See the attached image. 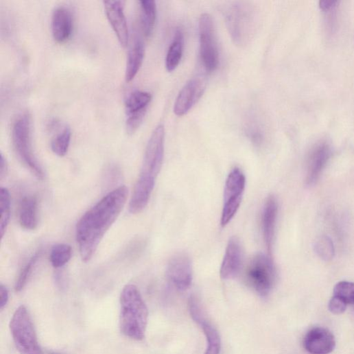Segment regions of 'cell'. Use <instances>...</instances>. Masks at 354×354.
Here are the masks:
<instances>
[{"label": "cell", "mask_w": 354, "mask_h": 354, "mask_svg": "<svg viewBox=\"0 0 354 354\" xmlns=\"http://www.w3.org/2000/svg\"><path fill=\"white\" fill-rule=\"evenodd\" d=\"M141 8V25L143 34L149 37L153 32L156 19V5L154 0H142Z\"/></svg>", "instance_id": "7402d4cb"}, {"label": "cell", "mask_w": 354, "mask_h": 354, "mask_svg": "<svg viewBox=\"0 0 354 354\" xmlns=\"http://www.w3.org/2000/svg\"><path fill=\"white\" fill-rule=\"evenodd\" d=\"M105 11L107 18L114 30L118 40L123 47L129 41V31L124 14V3L122 1H105Z\"/></svg>", "instance_id": "9a60e30c"}, {"label": "cell", "mask_w": 354, "mask_h": 354, "mask_svg": "<svg viewBox=\"0 0 354 354\" xmlns=\"http://www.w3.org/2000/svg\"><path fill=\"white\" fill-rule=\"evenodd\" d=\"M339 3V1H333V0H322L320 1L319 7L322 11L329 12L334 10Z\"/></svg>", "instance_id": "836d02e7"}, {"label": "cell", "mask_w": 354, "mask_h": 354, "mask_svg": "<svg viewBox=\"0 0 354 354\" xmlns=\"http://www.w3.org/2000/svg\"><path fill=\"white\" fill-rule=\"evenodd\" d=\"M19 222L26 230H35L38 224V201L34 196L25 197L20 204Z\"/></svg>", "instance_id": "ffe728a7"}, {"label": "cell", "mask_w": 354, "mask_h": 354, "mask_svg": "<svg viewBox=\"0 0 354 354\" xmlns=\"http://www.w3.org/2000/svg\"><path fill=\"white\" fill-rule=\"evenodd\" d=\"M207 78L200 74L189 80L182 88L174 106V113L178 117L187 115L204 95Z\"/></svg>", "instance_id": "30bf717a"}, {"label": "cell", "mask_w": 354, "mask_h": 354, "mask_svg": "<svg viewBox=\"0 0 354 354\" xmlns=\"http://www.w3.org/2000/svg\"><path fill=\"white\" fill-rule=\"evenodd\" d=\"M165 128L158 125L153 131L147 144L141 171L138 180L154 185L163 161Z\"/></svg>", "instance_id": "8992f818"}, {"label": "cell", "mask_w": 354, "mask_h": 354, "mask_svg": "<svg viewBox=\"0 0 354 354\" xmlns=\"http://www.w3.org/2000/svg\"><path fill=\"white\" fill-rule=\"evenodd\" d=\"M152 100V95L143 91L132 92L126 100V108L128 114L147 110Z\"/></svg>", "instance_id": "603a6c76"}, {"label": "cell", "mask_w": 354, "mask_h": 354, "mask_svg": "<svg viewBox=\"0 0 354 354\" xmlns=\"http://www.w3.org/2000/svg\"><path fill=\"white\" fill-rule=\"evenodd\" d=\"M120 306V329L122 333L132 340H143L148 324V310L135 285H128L123 288Z\"/></svg>", "instance_id": "7a4b0ae2"}, {"label": "cell", "mask_w": 354, "mask_h": 354, "mask_svg": "<svg viewBox=\"0 0 354 354\" xmlns=\"http://www.w3.org/2000/svg\"><path fill=\"white\" fill-rule=\"evenodd\" d=\"M331 156V148L327 141H320L312 148L308 158L306 183L309 187L316 184Z\"/></svg>", "instance_id": "4fadbf2b"}, {"label": "cell", "mask_w": 354, "mask_h": 354, "mask_svg": "<svg viewBox=\"0 0 354 354\" xmlns=\"http://www.w3.org/2000/svg\"><path fill=\"white\" fill-rule=\"evenodd\" d=\"M245 187L244 174L239 168H233L227 177L224 188V206L221 217L222 227L228 225L236 215L241 202Z\"/></svg>", "instance_id": "52a82bcc"}, {"label": "cell", "mask_w": 354, "mask_h": 354, "mask_svg": "<svg viewBox=\"0 0 354 354\" xmlns=\"http://www.w3.org/2000/svg\"><path fill=\"white\" fill-rule=\"evenodd\" d=\"M8 171L7 161L3 154L0 156V179H3Z\"/></svg>", "instance_id": "e575fe53"}, {"label": "cell", "mask_w": 354, "mask_h": 354, "mask_svg": "<svg viewBox=\"0 0 354 354\" xmlns=\"http://www.w3.org/2000/svg\"><path fill=\"white\" fill-rule=\"evenodd\" d=\"M200 56L207 71H214L219 65L220 54L212 16L203 14L199 21Z\"/></svg>", "instance_id": "9c48e42d"}, {"label": "cell", "mask_w": 354, "mask_h": 354, "mask_svg": "<svg viewBox=\"0 0 354 354\" xmlns=\"http://www.w3.org/2000/svg\"><path fill=\"white\" fill-rule=\"evenodd\" d=\"M305 349L311 354H329L335 347L333 333L323 327H316L306 334L303 342Z\"/></svg>", "instance_id": "5bb4252c"}, {"label": "cell", "mask_w": 354, "mask_h": 354, "mask_svg": "<svg viewBox=\"0 0 354 354\" xmlns=\"http://www.w3.org/2000/svg\"><path fill=\"white\" fill-rule=\"evenodd\" d=\"M184 46V34L181 30H177L166 56L165 67L168 71H173L180 64L183 56Z\"/></svg>", "instance_id": "44dd1931"}, {"label": "cell", "mask_w": 354, "mask_h": 354, "mask_svg": "<svg viewBox=\"0 0 354 354\" xmlns=\"http://www.w3.org/2000/svg\"><path fill=\"white\" fill-rule=\"evenodd\" d=\"M12 136L14 149L21 161L37 178L43 180L45 173L32 147V119L29 114H22L16 119L13 124Z\"/></svg>", "instance_id": "277c9868"}, {"label": "cell", "mask_w": 354, "mask_h": 354, "mask_svg": "<svg viewBox=\"0 0 354 354\" xmlns=\"http://www.w3.org/2000/svg\"><path fill=\"white\" fill-rule=\"evenodd\" d=\"M51 354H58V353H51Z\"/></svg>", "instance_id": "d590c367"}, {"label": "cell", "mask_w": 354, "mask_h": 354, "mask_svg": "<svg viewBox=\"0 0 354 354\" xmlns=\"http://www.w3.org/2000/svg\"><path fill=\"white\" fill-rule=\"evenodd\" d=\"M0 235L3 238L8 229L11 217V196L9 190L2 187L0 189Z\"/></svg>", "instance_id": "d4e9b609"}, {"label": "cell", "mask_w": 354, "mask_h": 354, "mask_svg": "<svg viewBox=\"0 0 354 354\" xmlns=\"http://www.w3.org/2000/svg\"><path fill=\"white\" fill-rule=\"evenodd\" d=\"M72 248L66 244H59L53 247L50 254V261L55 269L62 267L71 259Z\"/></svg>", "instance_id": "484cf974"}, {"label": "cell", "mask_w": 354, "mask_h": 354, "mask_svg": "<svg viewBox=\"0 0 354 354\" xmlns=\"http://www.w3.org/2000/svg\"><path fill=\"white\" fill-rule=\"evenodd\" d=\"M145 56V46L140 38H135L128 53L126 80L132 81L142 66Z\"/></svg>", "instance_id": "d6986e66"}, {"label": "cell", "mask_w": 354, "mask_h": 354, "mask_svg": "<svg viewBox=\"0 0 354 354\" xmlns=\"http://www.w3.org/2000/svg\"><path fill=\"white\" fill-rule=\"evenodd\" d=\"M166 276L176 289L180 291L188 290L193 281L192 262L189 256L179 253L172 257L167 263Z\"/></svg>", "instance_id": "8fae6325"}, {"label": "cell", "mask_w": 354, "mask_h": 354, "mask_svg": "<svg viewBox=\"0 0 354 354\" xmlns=\"http://www.w3.org/2000/svg\"><path fill=\"white\" fill-rule=\"evenodd\" d=\"M9 291L3 285H0V309L3 310L8 303Z\"/></svg>", "instance_id": "d6a6232c"}, {"label": "cell", "mask_w": 354, "mask_h": 354, "mask_svg": "<svg viewBox=\"0 0 354 354\" xmlns=\"http://www.w3.org/2000/svg\"><path fill=\"white\" fill-rule=\"evenodd\" d=\"M315 250L321 259L327 261L331 260L335 254L333 243L327 236L320 237L316 240Z\"/></svg>", "instance_id": "83f0119b"}, {"label": "cell", "mask_w": 354, "mask_h": 354, "mask_svg": "<svg viewBox=\"0 0 354 354\" xmlns=\"http://www.w3.org/2000/svg\"><path fill=\"white\" fill-rule=\"evenodd\" d=\"M347 304L340 298L333 296L329 303V310L335 315L343 314L346 309Z\"/></svg>", "instance_id": "1f68e13d"}, {"label": "cell", "mask_w": 354, "mask_h": 354, "mask_svg": "<svg viewBox=\"0 0 354 354\" xmlns=\"http://www.w3.org/2000/svg\"><path fill=\"white\" fill-rule=\"evenodd\" d=\"M245 279L258 295L268 296L277 280V272L272 259L263 253L255 255L247 265Z\"/></svg>", "instance_id": "3957f363"}, {"label": "cell", "mask_w": 354, "mask_h": 354, "mask_svg": "<svg viewBox=\"0 0 354 354\" xmlns=\"http://www.w3.org/2000/svg\"><path fill=\"white\" fill-rule=\"evenodd\" d=\"M51 27L54 40L59 43L66 42L73 31V16L71 11L63 6L56 8L52 14Z\"/></svg>", "instance_id": "ac0fdd59"}, {"label": "cell", "mask_w": 354, "mask_h": 354, "mask_svg": "<svg viewBox=\"0 0 354 354\" xmlns=\"http://www.w3.org/2000/svg\"><path fill=\"white\" fill-rule=\"evenodd\" d=\"M71 132L67 125L53 137L51 141V148L53 152L58 156H64L68 152Z\"/></svg>", "instance_id": "cb8c5ba5"}, {"label": "cell", "mask_w": 354, "mask_h": 354, "mask_svg": "<svg viewBox=\"0 0 354 354\" xmlns=\"http://www.w3.org/2000/svg\"><path fill=\"white\" fill-rule=\"evenodd\" d=\"M147 110L128 114L126 131L128 134H133L140 127L146 115Z\"/></svg>", "instance_id": "f546056e"}, {"label": "cell", "mask_w": 354, "mask_h": 354, "mask_svg": "<svg viewBox=\"0 0 354 354\" xmlns=\"http://www.w3.org/2000/svg\"><path fill=\"white\" fill-rule=\"evenodd\" d=\"M40 252H37L32 256L27 263L25 264L23 270L21 271L18 281L15 285L16 292H21L26 286L29 279H30L34 268L37 264L40 257Z\"/></svg>", "instance_id": "4316f807"}, {"label": "cell", "mask_w": 354, "mask_h": 354, "mask_svg": "<svg viewBox=\"0 0 354 354\" xmlns=\"http://www.w3.org/2000/svg\"><path fill=\"white\" fill-rule=\"evenodd\" d=\"M128 193L125 186L113 190L79 220L75 235L83 261L93 258L104 235L123 211Z\"/></svg>", "instance_id": "6da1fadb"}, {"label": "cell", "mask_w": 354, "mask_h": 354, "mask_svg": "<svg viewBox=\"0 0 354 354\" xmlns=\"http://www.w3.org/2000/svg\"><path fill=\"white\" fill-rule=\"evenodd\" d=\"M10 330L21 354H44L32 316L25 306L21 305L16 310L11 320Z\"/></svg>", "instance_id": "5b68a950"}, {"label": "cell", "mask_w": 354, "mask_h": 354, "mask_svg": "<svg viewBox=\"0 0 354 354\" xmlns=\"http://www.w3.org/2000/svg\"><path fill=\"white\" fill-rule=\"evenodd\" d=\"M189 309L193 320L203 329L207 341L205 354H220L221 350V339L217 330L205 317L199 300L194 296L189 302Z\"/></svg>", "instance_id": "7c38bea8"}, {"label": "cell", "mask_w": 354, "mask_h": 354, "mask_svg": "<svg viewBox=\"0 0 354 354\" xmlns=\"http://www.w3.org/2000/svg\"><path fill=\"white\" fill-rule=\"evenodd\" d=\"M333 296L340 298L347 305H354V283L347 281L338 283L334 287Z\"/></svg>", "instance_id": "f1b7e54d"}, {"label": "cell", "mask_w": 354, "mask_h": 354, "mask_svg": "<svg viewBox=\"0 0 354 354\" xmlns=\"http://www.w3.org/2000/svg\"><path fill=\"white\" fill-rule=\"evenodd\" d=\"M246 134L254 145L259 146L263 143V133L258 124L250 123L246 128Z\"/></svg>", "instance_id": "4dcf8cb0"}, {"label": "cell", "mask_w": 354, "mask_h": 354, "mask_svg": "<svg viewBox=\"0 0 354 354\" xmlns=\"http://www.w3.org/2000/svg\"><path fill=\"white\" fill-rule=\"evenodd\" d=\"M226 22L234 43L237 45H245L252 29V10L243 3H235L226 12Z\"/></svg>", "instance_id": "ba28073f"}, {"label": "cell", "mask_w": 354, "mask_h": 354, "mask_svg": "<svg viewBox=\"0 0 354 354\" xmlns=\"http://www.w3.org/2000/svg\"><path fill=\"white\" fill-rule=\"evenodd\" d=\"M279 213L278 201L274 196H270L266 201L261 217L263 240L268 250L272 251Z\"/></svg>", "instance_id": "e0dca14e"}, {"label": "cell", "mask_w": 354, "mask_h": 354, "mask_svg": "<svg viewBox=\"0 0 354 354\" xmlns=\"http://www.w3.org/2000/svg\"><path fill=\"white\" fill-rule=\"evenodd\" d=\"M243 252L239 239L233 237L228 243L220 269V276L224 280L235 277L242 263Z\"/></svg>", "instance_id": "2e32d148"}]
</instances>
